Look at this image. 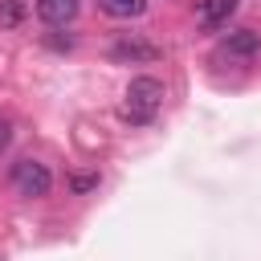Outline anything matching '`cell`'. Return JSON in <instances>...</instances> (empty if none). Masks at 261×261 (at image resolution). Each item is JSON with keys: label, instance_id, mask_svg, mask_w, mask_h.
Instances as JSON below:
<instances>
[{"label": "cell", "instance_id": "ba28073f", "mask_svg": "<svg viewBox=\"0 0 261 261\" xmlns=\"http://www.w3.org/2000/svg\"><path fill=\"white\" fill-rule=\"evenodd\" d=\"M20 20H24V0H0V24L16 29Z\"/></svg>", "mask_w": 261, "mask_h": 261}, {"label": "cell", "instance_id": "7a4b0ae2", "mask_svg": "<svg viewBox=\"0 0 261 261\" xmlns=\"http://www.w3.org/2000/svg\"><path fill=\"white\" fill-rule=\"evenodd\" d=\"M8 179H12L16 196H24V200L49 196V188H53V175H49V167H45V163H37V159H16Z\"/></svg>", "mask_w": 261, "mask_h": 261}, {"label": "cell", "instance_id": "5b68a950", "mask_svg": "<svg viewBox=\"0 0 261 261\" xmlns=\"http://www.w3.org/2000/svg\"><path fill=\"white\" fill-rule=\"evenodd\" d=\"M232 12H237V0H200L196 4V24L208 29V33H216V29L228 24Z\"/></svg>", "mask_w": 261, "mask_h": 261}, {"label": "cell", "instance_id": "277c9868", "mask_svg": "<svg viewBox=\"0 0 261 261\" xmlns=\"http://www.w3.org/2000/svg\"><path fill=\"white\" fill-rule=\"evenodd\" d=\"M159 57H163V49H159V45H151V41H143V37H122V41H114V45H110V61L147 65V61H159Z\"/></svg>", "mask_w": 261, "mask_h": 261}, {"label": "cell", "instance_id": "9c48e42d", "mask_svg": "<svg viewBox=\"0 0 261 261\" xmlns=\"http://www.w3.org/2000/svg\"><path fill=\"white\" fill-rule=\"evenodd\" d=\"M69 188H73V192H90V188H98V175H73Z\"/></svg>", "mask_w": 261, "mask_h": 261}, {"label": "cell", "instance_id": "30bf717a", "mask_svg": "<svg viewBox=\"0 0 261 261\" xmlns=\"http://www.w3.org/2000/svg\"><path fill=\"white\" fill-rule=\"evenodd\" d=\"M8 143H12V122H8L4 114H0V155L8 151Z\"/></svg>", "mask_w": 261, "mask_h": 261}, {"label": "cell", "instance_id": "6da1fadb", "mask_svg": "<svg viewBox=\"0 0 261 261\" xmlns=\"http://www.w3.org/2000/svg\"><path fill=\"white\" fill-rule=\"evenodd\" d=\"M159 106H163V82L151 77V73L130 77V86L122 94V118L135 122V126H143V122H151L159 114Z\"/></svg>", "mask_w": 261, "mask_h": 261}, {"label": "cell", "instance_id": "52a82bcc", "mask_svg": "<svg viewBox=\"0 0 261 261\" xmlns=\"http://www.w3.org/2000/svg\"><path fill=\"white\" fill-rule=\"evenodd\" d=\"M98 8L106 16H114V20H130V16H143L147 0H98Z\"/></svg>", "mask_w": 261, "mask_h": 261}, {"label": "cell", "instance_id": "8992f818", "mask_svg": "<svg viewBox=\"0 0 261 261\" xmlns=\"http://www.w3.org/2000/svg\"><path fill=\"white\" fill-rule=\"evenodd\" d=\"M77 8H82V0H37V16L45 24H69L77 16Z\"/></svg>", "mask_w": 261, "mask_h": 261}, {"label": "cell", "instance_id": "3957f363", "mask_svg": "<svg viewBox=\"0 0 261 261\" xmlns=\"http://www.w3.org/2000/svg\"><path fill=\"white\" fill-rule=\"evenodd\" d=\"M261 53V33L253 29H237L216 45V61H253Z\"/></svg>", "mask_w": 261, "mask_h": 261}]
</instances>
